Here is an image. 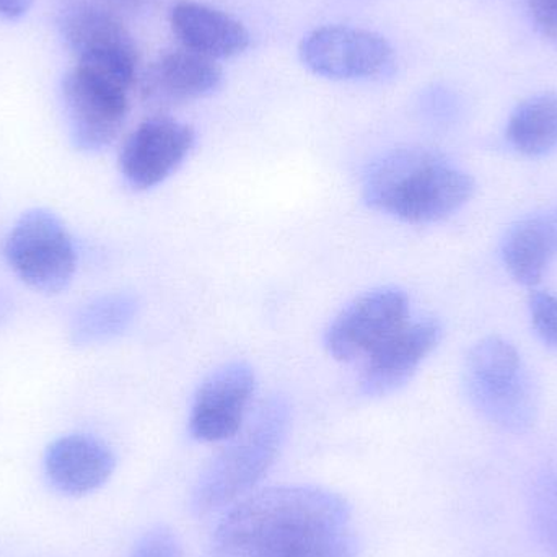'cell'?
<instances>
[{
    "instance_id": "obj_1",
    "label": "cell",
    "mask_w": 557,
    "mask_h": 557,
    "mask_svg": "<svg viewBox=\"0 0 557 557\" xmlns=\"http://www.w3.org/2000/svg\"><path fill=\"white\" fill-rule=\"evenodd\" d=\"M349 503L320 486L242 497L215 527L206 557H357Z\"/></svg>"
},
{
    "instance_id": "obj_2",
    "label": "cell",
    "mask_w": 557,
    "mask_h": 557,
    "mask_svg": "<svg viewBox=\"0 0 557 557\" xmlns=\"http://www.w3.org/2000/svg\"><path fill=\"white\" fill-rule=\"evenodd\" d=\"M474 180L448 157L425 147L386 150L367 165L363 202L406 224H434L473 198Z\"/></svg>"
},
{
    "instance_id": "obj_3",
    "label": "cell",
    "mask_w": 557,
    "mask_h": 557,
    "mask_svg": "<svg viewBox=\"0 0 557 557\" xmlns=\"http://www.w3.org/2000/svg\"><path fill=\"white\" fill-rule=\"evenodd\" d=\"M290 421V405L284 396L261 401L238 434L199 473L191 493L195 513L208 516L247 496L276 463Z\"/></svg>"
},
{
    "instance_id": "obj_4",
    "label": "cell",
    "mask_w": 557,
    "mask_h": 557,
    "mask_svg": "<svg viewBox=\"0 0 557 557\" xmlns=\"http://www.w3.org/2000/svg\"><path fill=\"white\" fill-rule=\"evenodd\" d=\"M463 388L474 411L510 434H525L539 419V386L516 346L490 336L471 347L463 363Z\"/></svg>"
},
{
    "instance_id": "obj_5",
    "label": "cell",
    "mask_w": 557,
    "mask_h": 557,
    "mask_svg": "<svg viewBox=\"0 0 557 557\" xmlns=\"http://www.w3.org/2000/svg\"><path fill=\"white\" fill-rule=\"evenodd\" d=\"M5 258L13 273L33 290H65L77 270V251L64 222L48 209L26 211L10 231Z\"/></svg>"
},
{
    "instance_id": "obj_6",
    "label": "cell",
    "mask_w": 557,
    "mask_h": 557,
    "mask_svg": "<svg viewBox=\"0 0 557 557\" xmlns=\"http://www.w3.org/2000/svg\"><path fill=\"white\" fill-rule=\"evenodd\" d=\"M129 88L75 65L62 78L61 97L72 146L94 153L116 140L129 114Z\"/></svg>"
},
{
    "instance_id": "obj_7",
    "label": "cell",
    "mask_w": 557,
    "mask_h": 557,
    "mask_svg": "<svg viewBox=\"0 0 557 557\" xmlns=\"http://www.w3.org/2000/svg\"><path fill=\"white\" fill-rule=\"evenodd\" d=\"M59 29L77 65L133 87L139 64L137 46L110 10L88 2L69 3L61 12Z\"/></svg>"
},
{
    "instance_id": "obj_8",
    "label": "cell",
    "mask_w": 557,
    "mask_h": 557,
    "mask_svg": "<svg viewBox=\"0 0 557 557\" xmlns=\"http://www.w3.org/2000/svg\"><path fill=\"white\" fill-rule=\"evenodd\" d=\"M300 59L313 74L331 81H372L392 72L395 51L379 33L326 25L305 36Z\"/></svg>"
},
{
    "instance_id": "obj_9",
    "label": "cell",
    "mask_w": 557,
    "mask_h": 557,
    "mask_svg": "<svg viewBox=\"0 0 557 557\" xmlns=\"http://www.w3.org/2000/svg\"><path fill=\"white\" fill-rule=\"evenodd\" d=\"M409 321V298L396 285L354 298L324 331L327 354L341 362L363 360Z\"/></svg>"
},
{
    "instance_id": "obj_10",
    "label": "cell",
    "mask_w": 557,
    "mask_h": 557,
    "mask_svg": "<svg viewBox=\"0 0 557 557\" xmlns=\"http://www.w3.org/2000/svg\"><path fill=\"white\" fill-rule=\"evenodd\" d=\"M255 392L257 375L250 363L234 360L212 370L193 398L191 437L205 444L231 441L250 414Z\"/></svg>"
},
{
    "instance_id": "obj_11",
    "label": "cell",
    "mask_w": 557,
    "mask_h": 557,
    "mask_svg": "<svg viewBox=\"0 0 557 557\" xmlns=\"http://www.w3.org/2000/svg\"><path fill=\"white\" fill-rule=\"evenodd\" d=\"M195 143V129L188 124L169 116L149 117L124 143L121 175L137 191L156 188L180 169Z\"/></svg>"
},
{
    "instance_id": "obj_12",
    "label": "cell",
    "mask_w": 557,
    "mask_h": 557,
    "mask_svg": "<svg viewBox=\"0 0 557 557\" xmlns=\"http://www.w3.org/2000/svg\"><path fill=\"white\" fill-rule=\"evenodd\" d=\"M442 336L444 327L435 318L409 320L403 324L363 359L360 392L369 398H383L401 389L437 349Z\"/></svg>"
},
{
    "instance_id": "obj_13",
    "label": "cell",
    "mask_w": 557,
    "mask_h": 557,
    "mask_svg": "<svg viewBox=\"0 0 557 557\" xmlns=\"http://www.w3.org/2000/svg\"><path fill=\"white\" fill-rule=\"evenodd\" d=\"M116 470V457L101 438L69 434L55 438L45 454V474L64 496H87L108 483Z\"/></svg>"
},
{
    "instance_id": "obj_14",
    "label": "cell",
    "mask_w": 557,
    "mask_h": 557,
    "mask_svg": "<svg viewBox=\"0 0 557 557\" xmlns=\"http://www.w3.org/2000/svg\"><path fill=\"white\" fill-rule=\"evenodd\" d=\"M222 69L214 59L188 49L166 51L144 75L143 97L153 107H176L201 100L219 90Z\"/></svg>"
},
{
    "instance_id": "obj_15",
    "label": "cell",
    "mask_w": 557,
    "mask_h": 557,
    "mask_svg": "<svg viewBox=\"0 0 557 557\" xmlns=\"http://www.w3.org/2000/svg\"><path fill=\"white\" fill-rule=\"evenodd\" d=\"M170 25L183 48L214 61L242 54L251 41L244 23L195 0H180L172 7Z\"/></svg>"
},
{
    "instance_id": "obj_16",
    "label": "cell",
    "mask_w": 557,
    "mask_h": 557,
    "mask_svg": "<svg viewBox=\"0 0 557 557\" xmlns=\"http://www.w3.org/2000/svg\"><path fill=\"white\" fill-rule=\"evenodd\" d=\"M557 257V208L516 222L503 240V261L519 284H539Z\"/></svg>"
},
{
    "instance_id": "obj_17",
    "label": "cell",
    "mask_w": 557,
    "mask_h": 557,
    "mask_svg": "<svg viewBox=\"0 0 557 557\" xmlns=\"http://www.w3.org/2000/svg\"><path fill=\"white\" fill-rule=\"evenodd\" d=\"M139 308V298L131 292H110L91 298L72 318V343L95 346L116 339L129 330Z\"/></svg>"
},
{
    "instance_id": "obj_18",
    "label": "cell",
    "mask_w": 557,
    "mask_h": 557,
    "mask_svg": "<svg viewBox=\"0 0 557 557\" xmlns=\"http://www.w3.org/2000/svg\"><path fill=\"white\" fill-rule=\"evenodd\" d=\"M507 140L519 153L543 157L557 149V94L533 95L510 114Z\"/></svg>"
},
{
    "instance_id": "obj_19",
    "label": "cell",
    "mask_w": 557,
    "mask_h": 557,
    "mask_svg": "<svg viewBox=\"0 0 557 557\" xmlns=\"http://www.w3.org/2000/svg\"><path fill=\"white\" fill-rule=\"evenodd\" d=\"M530 520L539 542L557 556V470H545L530 491Z\"/></svg>"
},
{
    "instance_id": "obj_20",
    "label": "cell",
    "mask_w": 557,
    "mask_h": 557,
    "mask_svg": "<svg viewBox=\"0 0 557 557\" xmlns=\"http://www.w3.org/2000/svg\"><path fill=\"white\" fill-rule=\"evenodd\" d=\"M530 318L540 339L557 349V295L536 290L530 295Z\"/></svg>"
},
{
    "instance_id": "obj_21",
    "label": "cell",
    "mask_w": 557,
    "mask_h": 557,
    "mask_svg": "<svg viewBox=\"0 0 557 557\" xmlns=\"http://www.w3.org/2000/svg\"><path fill=\"white\" fill-rule=\"evenodd\" d=\"M131 557H185L182 543L172 529L165 525L147 530L134 546Z\"/></svg>"
},
{
    "instance_id": "obj_22",
    "label": "cell",
    "mask_w": 557,
    "mask_h": 557,
    "mask_svg": "<svg viewBox=\"0 0 557 557\" xmlns=\"http://www.w3.org/2000/svg\"><path fill=\"white\" fill-rule=\"evenodd\" d=\"M527 5L536 28L557 38V0H527Z\"/></svg>"
},
{
    "instance_id": "obj_23",
    "label": "cell",
    "mask_w": 557,
    "mask_h": 557,
    "mask_svg": "<svg viewBox=\"0 0 557 557\" xmlns=\"http://www.w3.org/2000/svg\"><path fill=\"white\" fill-rule=\"evenodd\" d=\"M428 111L434 120L445 123L451 121L457 114V101L454 98H448V95H435L429 98Z\"/></svg>"
},
{
    "instance_id": "obj_24",
    "label": "cell",
    "mask_w": 557,
    "mask_h": 557,
    "mask_svg": "<svg viewBox=\"0 0 557 557\" xmlns=\"http://www.w3.org/2000/svg\"><path fill=\"white\" fill-rule=\"evenodd\" d=\"M33 0H0V16L18 20L32 9Z\"/></svg>"
},
{
    "instance_id": "obj_25",
    "label": "cell",
    "mask_w": 557,
    "mask_h": 557,
    "mask_svg": "<svg viewBox=\"0 0 557 557\" xmlns=\"http://www.w3.org/2000/svg\"><path fill=\"white\" fill-rule=\"evenodd\" d=\"M10 301L7 300L5 295L0 294V321L9 314Z\"/></svg>"
}]
</instances>
